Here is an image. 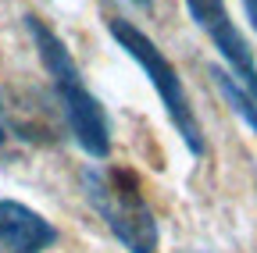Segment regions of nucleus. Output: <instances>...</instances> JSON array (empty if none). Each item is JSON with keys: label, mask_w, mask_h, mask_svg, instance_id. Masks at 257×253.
Returning a JSON list of instances; mask_svg holds the SVG:
<instances>
[{"label": "nucleus", "mask_w": 257, "mask_h": 253, "mask_svg": "<svg viewBox=\"0 0 257 253\" xmlns=\"http://www.w3.org/2000/svg\"><path fill=\"white\" fill-rule=\"evenodd\" d=\"M211 82H214V89H218V97L232 107V114L257 136V100H253L250 93H246L229 72H225V68H211Z\"/></svg>", "instance_id": "423d86ee"}, {"label": "nucleus", "mask_w": 257, "mask_h": 253, "mask_svg": "<svg viewBox=\"0 0 257 253\" xmlns=\"http://www.w3.org/2000/svg\"><path fill=\"white\" fill-rule=\"evenodd\" d=\"M82 193L89 200V207L100 214V221L107 225V232L128 249V253H154L161 242L154 210L143 200L140 178L128 168H100L89 164L79 175Z\"/></svg>", "instance_id": "f03ea898"}, {"label": "nucleus", "mask_w": 257, "mask_h": 253, "mask_svg": "<svg viewBox=\"0 0 257 253\" xmlns=\"http://www.w3.org/2000/svg\"><path fill=\"white\" fill-rule=\"evenodd\" d=\"M0 143H4V129H0Z\"/></svg>", "instance_id": "1a4fd4ad"}, {"label": "nucleus", "mask_w": 257, "mask_h": 253, "mask_svg": "<svg viewBox=\"0 0 257 253\" xmlns=\"http://www.w3.org/2000/svg\"><path fill=\"white\" fill-rule=\"evenodd\" d=\"M133 4H140V8H150V0H133Z\"/></svg>", "instance_id": "6e6552de"}, {"label": "nucleus", "mask_w": 257, "mask_h": 253, "mask_svg": "<svg viewBox=\"0 0 257 253\" xmlns=\"http://www.w3.org/2000/svg\"><path fill=\"white\" fill-rule=\"evenodd\" d=\"M57 242V228L18 200H0V249L4 253H47Z\"/></svg>", "instance_id": "39448f33"}, {"label": "nucleus", "mask_w": 257, "mask_h": 253, "mask_svg": "<svg viewBox=\"0 0 257 253\" xmlns=\"http://www.w3.org/2000/svg\"><path fill=\"white\" fill-rule=\"evenodd\" d=\"M107 33H111V40L118 43V50H125L128 57H133L136 65H140V72L147 75V82L154 86L157 100H161V107H165L175 136L182 139V146H186L193 157H204V150H207L204 129H200V121H197V111H193V104H189V93H186V86H182L175 65L157 50V43L143 33V29H136L133 22L111 18V22H107Z\"/></svg>", "instance_id": "7ed1b4c3"}, {"label": "nucleus", "mask_w": 257, "mask_h": 253, "mask_svg": "<svg viewBox=\"0 0 257 253\" xmlns=\"http://www.w3.org/2000/svg\"><path fill=\"white\" fill-rule=\"evenodd\" d=\"M182 4H186L189 18L197 22V29L211 40V47L221 54L225 72L257 100V61H253L246 36L239 33V25L232 22L229 8H225V0H182Z\"/></svg>", "instance_id": "20e7f679"}, {"label": "nucleus", "mask_w": 257, "mask_h": 253, "mask_svg": "<svg viewBox=\"0 0 257 253\" xmlns=\"http://www.w3.org/2000/svg\"><path fill=\"white\" fill-rule=\"evenodd\" d=\"M243 11H246V18H250V25H253V33H257V0H243Z\"/></svg>", "instance_id": "0eeeda50"}, {"label": "nucleus", "mask_w": 257, "mask_h": 253, "mask_svg": "<svg viewBox=\"0 0 257 253\" xmlns=\"http://www.w3.org/2000/svg\"><path fill=\"white\" fill-rule=\"evenodd\" d=\"M25 29L32 36L36 54H40V65L54 79V93H57V104H61V114H64L68 132L75 136V143L89 157L104 161V157L111 153V121H107V111L100 107V100L89 93V86H86V79H82V72L75 65L72 50L64 47V40L36 15L25 18Z\"/></svg>", "instance_id": "f257e3e1"}]
</instances>
